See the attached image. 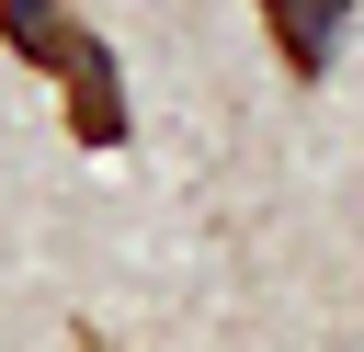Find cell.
I'll list each match as a JSON object with an SVG mask.
<instances>
[{"instance_id": "1", "label": "cell", "mask_w": 364, "mask_h": 352, "mask_svg": "<svg viewBox=\"0 0 364 352\" xmlns=\"http://www.w3.org/2000/svg\"><path fill=\"white\" fill-rule=\"evenodd\" d=\"M262 34L284 57V79H330V57L353 34V0H262Z\"/></svg>"}, {"instance_id": "2", "label": "cell", "mask_w": 364, "mask_h": 352, "mask_svg": "<svg viewBox=\"0 0 364 352\" xmlns=\"http://www.w3.org/2000/svg\"><path fill=\"white\" fill-rule=\"evenodd\" d=\"M68 136H80V148H125V68H114L102 34H91L80 68H68Z\"/></svg>"}, {"instance_id": "3", "label": "cell", "mask_w": 364, "mask_h": 352, "mask_svg": "<svg viewBox=\"0 0 364 352\" xmlns=\"http://www.w3.org/2000/svg\"><path fill=\"white\" fill-rule=\"evenodd\" d=\"M0 45L23 57V68H80V45H91V23H68V0H0Z\"/></svg>"}, {"instance_id": "4", "label": "cell", "mask_w": 364, "mask_h": 352, "mask_svg": "<svg viewBox=\"0 0 364 352\" xmlns=\"http://www.w3.org/2000/svg\"><path fill=\"white\" fill-rule=\"evenodd\" d=\"M68 352H102V341H91V329H80V341H68Z\"/></svg>"}]
</instances>
